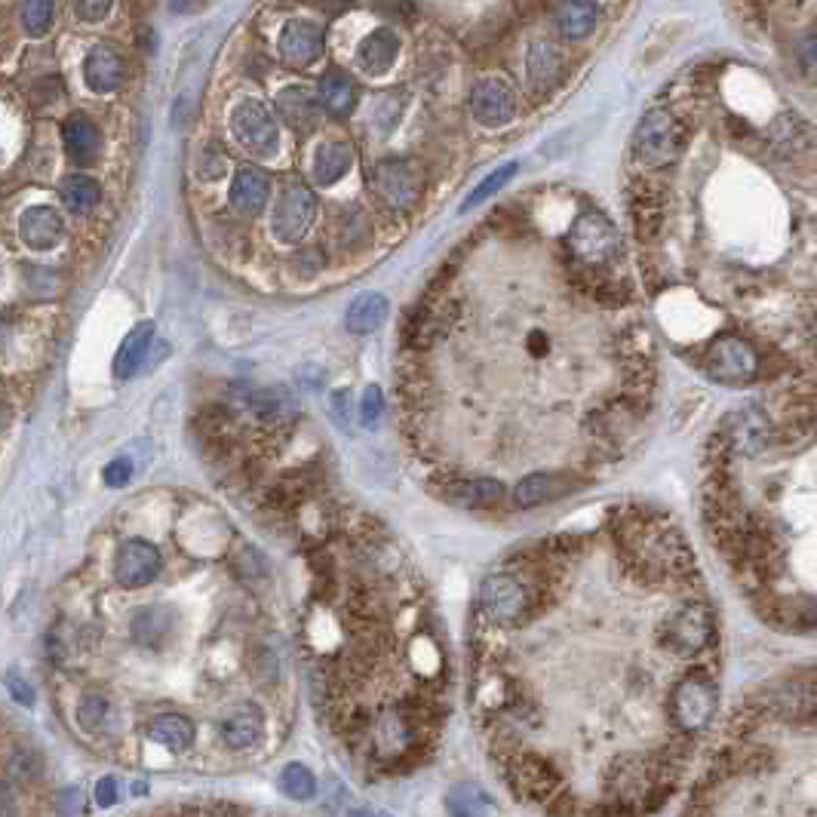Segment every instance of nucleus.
<instances>
[{
    "instance_id": "nucleus-1",
    "label": "nucleus",
    "mask_w": 817,
    "mask_h": 817,
    "mask_svg": "<svg viewBox=\"0 0 817 817\" xmlns=\"http://www.w3.org/2000/svg\"><path fill=\"white\" fill-rule=\"evenodd\" d=\"M686 142L688 123L686 117L679 115V108L676 105H654L639 120L634 142H630V154L642 173H658V169H667L683 157Z\"/></svg>"
},
{
    "instance_id": "nucleus-2",
    "label": "nucleus",
    "mask_w": 817,
    "mask_h": 817,
    "mask_svg": "<svg viewBox=\"0 0 817 817\" xmlns=\"http://www.w3.org/2000/svg\"><path fill=\"white\" fill-rule=\"evenodd\" d=\"M566 252L575 271L584 274H612L621 259V234L608 222V215L588 210L572 222L566 234Z\"/></svg>"
},
{
    "instance_id": "nucleus-3",
    "label": "nucleus",
    "mask_w": 817,
    "mask_h": 817,
    "mask_svg": "<svg viewBox=\"0 0 817 817\" xmlns=\"http://www.w3.org/2000/svg\"><path fill=\"white\" fill-rule=\"evenodd\" d=\"M658 639L673 658H683V661L707 654L717 646V615L707 600L688 596L661 621Z\"/></svg>"
},
{
    "instance_id": "nucleus-4",
    "label": "nucleus",
    "mask_w": 817,
    "mask_h": 817,
    "mask_svg": "<svg viewBox=\"0 0 817 817\" xmlns=\"http://www.w3.org/2000/svg\"><path fill=\"white\" fill-rule=\"evenodd\" d=\"M717 707H720V688H717V679L710 676V671H703V667L683 673L676 679V686L671 688V698H667L671 722L683 735L703 732L710 720L717 717Z\"/></svg>"
},
{
    "instance_id": "nucleus-5",
    "label": "nucleus",
    "mask_w": 817,
    "mask_h": 817,
    "mask_svg": "<svg viewBox=\"0 0 817 817\" xmlns=\"http://www.w3.org/2000/svg\"><path fill=\"white\" fill-rule=\"evenodd\" d=\"M369 188L391 213H408L422 197V169L408 157H384L372 166Z\"/></svg>"
},
{
    "instance_id": "nucleus-6",
    "label": "nucleus",
    "mask_w": 817,
    "mask_h": 817,
    "mask_svg": "<svg viewBox=\"0 0 817 817\" xmlns=\"http://www.w3.org/2000/svg\"><path fill=\"white\" fill-rule=\"evenodd\" d=\"M501 766H505V778L513 793H520L525 800L544 802L550 805L556 796H563V778L559 771L541 759L538 753H525V750H510L501 756Z\"/></svg>"
},
{
    "instance_id": "nucleus-7",
    "label": "nucleus",
    "mask_w": 817,
    "mask_h": 817,
    "mask_svg": "<svg viewBox=\"0 0 817 817\" xmlns=\"http://www.w3.org/2000/svg\"><path fill=\"white\" fill-rule=\"evenodd\" d=\"M532 605H535V593L517 575H489L479 588V608L492 624H501V627L520 624L532 612Z\"/></svg>"
},
{
    "instance_id": "nucleus-8",
    "label": "nucleus",
    "mask_w": 817,
    "mask_h": 817,
    "mask_svg": "<svg viewBox=\"0 0 817 817\" xmlns=\"http://www.w3.org/2000/svg\"><path fill=\"white\" fill-rule=\"evenodd\" d=\"M313 215H317V197H313V191L301 179H289L283 185V191H280L274 218H271L274 237L283 240V244H298L311 230Z\"/></svg>"
},
{
    "instance_id": "nucleus-9",
    "label": "nucleus",
    "mask_w": 817,
    "mask_h": 817,
    "mask_svg": "<svg viewBox=\"0 0 817 817\" xmlns=\"http://www.w3.org/2000/svg\"><path fill=\"white\" fill-rule=\"evenodd\" d=\"M230 130L252 157H274L280 151L277 120L259 98H244L230 111Z\"/></svg>"
},
{
    "instance_id": "nucleus-10",
    "label": "nucleus",
    "mask_w": 817,
    "mask_h": 817,
    "mask_svg": "<svg viewBox=\"0 0 817 817\" xmlns=\"http://www.w3.org/2000/svg\"><path fill=\"white\" fill-rule=\"evenodd\" d=\"M458 320V305L446 293H430L415 305V311L408 313L406 327H403V342L412 351H425L430 344H437L452 329Z\"/></svg>"
},
{
    "instance_id": "nucleus-11",
    "label": "nucleus",
    "mask_w": 817,
    "mask_h": 817,
    "mask_svg": "<svg viewBox=\"0 0 817 817\" xmlns=\"http://www.w3.org/2000/svg\"><path fill=\"white\" fill-rule=\"evenodd\" d=\"M164 569V556L157 544L145 538H130L117 547L115 556V578L123 590L147 588Z\"/></svg>"
},
{
    "instance_id": "nucleus-12",
    "label": "nucleus",
    "mask_w": 817,
    "mask_h": 817,
    "mask_svg": "<svg viewBox=\"0 0 817 817\" xmlns=\"http://www.w3.org/2000/svg\"><path fill=\"white\" fill-rule=\"evenodd\" d=\"M517 90L501 78H483L471 90V115L483 127H507L517 117Z\"/></svg>"
},
{
    "instance_id": "nucleus-13",
    "label": "nucleus",
    "mask_w": 817,
    "mask_h": 817,
    "mask_svg": "<svg viewBox=\"0 0 817 817\" xmlns=\"http://www.w3.org/2000/svg\"><path fill=\"white\" fill-rule=\"evenodd\" d=\"M320 96L305 83H293L283 86L274 96V108H277L280 123H286L295 135H311L320 127Z\"/></svg>"
},
{
    "instance_id": "nucleus-14",
    "label": "nucleus",
    "mask_w": 817,
    "mask_h": 817,
    "mask_svg": "<svg viewBox=\"0 0 817 817\" xmlns=\"http://www.w3.org/2000/svg\"><path fill=\"white\" fill-rule=\"evenodd\" d=\"M280 59L286 68H308L323 52V28L311 19H293L283 25L277 40Z\"/></svg>"
},
{
    "instance_id": "nucleus-15",
    "label": "nucleus",
    "mask_w": 817,
    "mask_h": 817,
    "mask_svg": "<svg viewBox=\"0 0 817 817\" xmlns=\"http://www.w3.org/2000/svg\"><path fill=\"white\" fill-rule=\"evenodd\" d=\"M127 62L115 44H96L83 59V81L96 96H111L123 86Z\"/></svg>"
},
{
    "instance_id": "nucleus-16",
    "label": "nucleus",
    "mask_w": 817,
    "mask_h": 817,
    "mask_svg": "<svg viewBox=\"0 0 817 817\" xmlns=\"http://www.w3.org/2000/svg\"><path fill=\"white\" fill-rule=\"evenodd\" d=\"M525 74L529 83L538 96L554 93L556 86L566 78V56L556 47L554 40H535L529 52H525Z\"/></svg>"
},
{
    "instance_id": "nucleus-17",
    "label": "nucleus",
    "mask_w": 817,
    "mask_h": 817,
    "mask_svg": "<svg viewBox=\"0 0 817 817\" xmlns=\"http://www.w3.org/2000/svg\"><path fill=\"white\" fill-rule=\"evenodd\" d=\"M19 237L28 249H37V252L56 249L66 237V218L56 206H28L19 218Z\"/></svg>"
},
{
    "instance_id": "nucleus-18",
    "label": "nucleus",
    "mask_w": 817,
    "mask_h": 817,
    "mask_svg": "<svg viewBox=\"0 0 817 817\" xmlns=\"http://www.w3.org/2000/svg\"><path fill=\"white\" fill-rule=\"evenodd\" d=\"M575 486H578V479L566 471H538V474H529L517 483L513 501H517V507L529 510V507L550 505L563 495H572Z\"/></svg>"
},
{
    "instance_id": "nucleus-19",
    "label": "nucleus",
    "mask_w": 817,
    "mask_h": 817,
    "mask_svg": "<svg viewBox=\"0 0 817 817\" xmlns=\"http://www.w3.org/2000/svg\"><path fill=\"white\" fill-rule=\"evenodd\" d=\"M268 197H271V179H268L262 166H240L234 181H230L234 213H240L244 218H256L268 206Z\"/></svg>"
},
{
    "instance_id": "nucleus-20",
    "label": "nucleus",
    "mask_w": 817,
    "mask_h": 817,
    "mask_svg": "<svg viewBox=\"0 0 817 817\" xmlns=\"http://www.w3.org/2000/svg\"><path fill=\"white\" fill-rule=\"evenodd\" d=\"M262 735L264 717L256 703H240L218 722V737L225 741L228 750H249V747H256L262 741Z\"/></svg>"
},
{
    "instance_id": "nucleus-21",
    "label": "nucleus",
    "mask_w": 817,
    "mask_h": 817,
    "mask_svg": "<svg viewBox=\"0 0 817 817\" xmlns=\"http://www.w3.org/2000/svg\"><path fill=\"white\" fill-rule=\"evenodd\" d=\"M442 498L467 510H489V507L501 505L505 498V486L501 479L492 476H474V479H455L442 486Z\"/></svg>"
},
{
    "instance_id": "nucleus-22",
    "label": "nucleus",
    "mask_w": 817,
    "mask_h": 817,
    "mask_svg": "<svg viewBox=\"0 0 817 817\" xmlns=\"http://www.w3.org/2000/svg\"><path fill=\"white\" fill-rule=\"evenodd\" d=\"M62 145L74 164H93L98 157V147H102V130L93 117L71 115L62 123Z\"/></svg>"
},
{
    "instance_id": "nucleus-23",
    "label": "nucleus",
    "mask_w": 817,
    "mask_h": 817,
    "mask_svg": "<svg viewBox=\"0 0 817 817\" xmlns=\"http://www.w3.org/2000/svg\"><path fill=\"white\" fill-rule=\"evenodd\" d=\"M400 56V37L393 28H376L369 37H363L360 49H357V66L369 74V78H381L388 74Z\"/></svg>"
},
{
    "instance_id": "nucleus-24",
    "label": "nucleus",
    "mask_w": 817,
    "mask_h": 817,
    "mask_svg": "<svg viewBox=\"0 0 817 817\" xmlns=\"http://www.w3.org/2000/svg\"><path fill=\"white\" fill-rule=\"evenodd\" d=\"M320 102L332 117H347L357 108V81L342 68H327L320 81Z\"/></svg>"
},
{
    "instance_id": "nucleus-25",
    "label": "nucleus",
    "mask_w": 817,
    "mask_h": 817,
    "mask_svg": "<svg viewBox=\"0 0 817 817\" xmlns=\"http://www.w3.org/2000/svg\"><path fill=\"white\" fill-rule=\"evenodd\" d=\"M550 22L559 37L566 40H581L588 37L596 22H600V7L596 3H559L550 13Z\"/></svg>"
},
{
    "instance_id": "nucleus-26",
    "label": "nucleus",
    "mask_w": 817,
    "mask_h": 817,
    "mask_svg": "<svg viewBox=\"0 0 817 817\" xmlns=\"http://www.w3.org/2000/svg\"><path fill=\"white\" fill-rule=\"evenodd\" d=\"M147 737L154 744L166 747V750L181 753L194 744L197 729L194 722L188 720V717H181V713H164V717H154V720L147 722Z\"/></svg>"
},
{
    "instance_id": "nucleus-27",
    "label": "nucleus",
    "mask_w": 817,
    "mask_h": 817,
    "mask_svg": "<svg viewBox=\"0 0 817 817\" xmlns=\"http://www.w3.org/2000/svg\"><path fill=\"white\" fill-rule=\"evenodd\" d=\"M151 344H154V323H139L135 329H130V335L123 339V344L117 347L115 354V376H135V372L142 369V363H145Z\"/></svg>"
},
{
    "instance_id": "nucleus-28",
    "label": "nucleus",
    "mask_w": 817,
    "mask_h": 817,
    "mask_svg": "<svg viewBox=\"0 0 817 817\" xmlns=\"http://www.w3.org/2000/svg\"><path fill=\"white\" fill-rule=\"evenodd\" d=\"M351 164H354V147L347 142H327L313 154V181L320 188H332L347 176Z\"/></svg>"
},
{
    "instance_id": "nucleus-29",
    "label": "nucleus",
    "mask_w": 817,
    "mask_h": 817,
    "mask_svg": "<svg viewBox=\"0 0 817 817\" xmlns=\"http://www.w3.org/2000/svg\"><path fill=\"white\" fill-rule=\"evenodd\" d=\"M384 320H388V298L378 293L357 295V298L351 301V308H347V317H344V323H347V329H351L354 335H369V332H376Z\"/></svg>"
},
{
    "instance_id": "nucleus-30",
    "label": "nucleus",
    "mask_w": 817,
    "mask_h": 817,
    "mask_svg": "<svg viewBox=\"0 0 817 817\" xmlns=\"http://www.w3.org/2000/svg\"><path fill=\"white\" fill-rule=\"evenodd\" d=\"M59 197H62V203L68 206V213L86 215L98 206V200H102V185H98L96 179H90V176L74 173V176H66V179H62V185H59Z\"/></svg>"
},
{
    "instance_id": "nucleus-31",
    "label": "nucleus",
    "mask_w": 817,
    "mask_h": 817,
    "mask_svg": "<svg viewBox=\"0 0 817 817\" xmlns=\"http://www.w3.org/2000/svg\"><path fill=\"white\" fill-rule=\"evenodd\" d=\"M446 808H449V817H486L489 815L492 802L483 786L458 784L452 786V793L446 796Z\"/></svg>"
},
{
    "instance_id": "nucleus-32",
    "label": "nucleus",
    "mask_w": 817,
    "mask_h": 817,
    "mask_svg": "<svg viewBox=\"0 0 817 817\" xmlns=\"http://www.w3.org/2000/svg\"><path fill=\"white\" fill-rule=\"evenodd\" d=\"M280 793H286V796L295 802L313 800V793H317V778H313L308 766L289 762L286 769L280 771Z\"/></svg>"
},
{
    "instance_id": "nucleus-33",
    "label": "nucleus",
    "mask_w": 817,
    "mask_h": 817,
    "mask_svg": "<svg viewBox=\"0 0 817 817\" xmlns=\"http://www.w3.org/2000/svg\"><path fill=\"white\" fill-rule=\"evenodd\" d=\"M111 717V703H108V695L105 691H86L78 703V722H81L83 732L90 735H98L105 729V722Z\"/></svg>"
},
{
    "instance_id": "nucleus-34",
    "label": "nucleus",
    "mask_w": 817,
    "mask_h": 817,
    "mask_svg": "<svg viewBox=\"0 0 817 817\" xmlns=\"http://www.w3.org/2000/svg\"><path fill=\"white\" fill-rule=\"evenodd\" d=\"M169 630V618H166L164 608H139L135 618H132V637L139 642H161Z\"/></svg>"
},
{
    "instance_id": "nucleus-35",
    "label": "nucleus",
    "mask_w": 817,
    "mask_h": 817,
    "mask_svg": "<svg viewBox=\"0 0 817 817\" xmlns=\"http://www.w3.org/2000/svg\"><path fill=\"white\" fill-rule=\"evenodd\" d=\"M52 16H56V10H52V3L47 0H32V3H25L22 10H19V22H22V32L28 34V37H44L52 28Z\"/></svg>"
},
{
    "instance_id": "nucleus-36",
    "label": "nucleus",
    "mask_w": 817,
    "mask_h": 817,
    "mask_svg": "<svg viewBox=\"0 0 817 817\" xmlns=\"http://www.w3.org/2000/svg\"><path fill=\"white\" fill-rule=\"evenodd\" d=\"M513 173H520V166H517V164H507V166H501V169H498V173H492L489 179L483 181V185H479V188H476L474 194H471V197H467V200H464V206H461V213H467V210H474V206H479V203H486V200H489V197L498 194V191H501V188H505L507 181L513 179Z\"/></svg>"
},
{
    "instance_id": "nucleus-37",
    "label": "nucleus",
    "mask_w": 817,
    "mask_h": 817,
    "mask_svg": "<svg viewBox=\"0 0 817 817\" xmlns=\"http://www.w3.org/2000/svg\"><path fill=\"white\" fill-rule=\"evenodd\" d=\"M381 415H384V393L381 388H366L363 393V403H360V418L366 427H376L381 422Z\"/></svg>"
},
{
    "instance_id": "nucleus-38",
    "label": "nucleus",
    "mask_w": 817,
    "mask_h": 817,
    "mask_svg": "<svg viewBox=\"0 0 817 817\" xmlns=\"http://www.w3.org/2000/svg\"><path fill=\"white\" fill-rule=\"evenodd\" d=\"M400 111H403V98H400V93H396V96L388 93V96H381V102H378L376 123L384 132L393 130V127H396V120H400Z\"/></svg>"
},
{
    "instance_id": "nucleus-39",
    "label": "nucleus",
    "mask_w": 817,
    "mask_h": 817,
    "mask_svg": "<svg viewBox=\"0 0 817 817\" xmlns=\"http://www.w3.org/2000/svg\"><path fill=\"white\" fill-rule=\"evenodd\" d=\"M7 691L13 695V701L22 703V707H34V688L28 679H22L16 671L7 673Z\"/></svg>"
},
{
    "instance_id": "nucleus-40",
    "label": "nucleus",
    "mask_w": 817,
    "mask_h": 817,
    "mask_svg": "<svg viewBox=\"0 0 817 817\" xmlns=\"http://www.w3.org/2000/svg\"><path fill=\"white\" fill-rule=\"evenodd\" d=\"M108 13H111L108 0H81V3H74V16L81 19V22H98V19H105Z\"/></svg>"
},
{
    "instance_id": "nucleus-41",
    "label": "nucleus",
    "mask_w": 817,
    "mask_h": 817,
    "mask_svg": "<svg viewBox=\"0 0 817 817\" xmlns=\"http://www.w3.org/2000/svg\"><path fill=\"white\" fill-rule=\"evenodd\" d=\"M130 476H132V464L127 461V458H117V461H111V464L105 467V483H108L111 489L127 486V483H130Z\"/></svg>"
},
{
    "instance_id": "nucleus-42",
    "label": "nucleus",
    "mask_w": 817,
    "mask_h": 817,
    "mask_svg": "<svg viewBox=\"0 0 817 817\" xmlns=\"http://www.w3.org/2000/svg\"><path fill=\"white\" fill-rule=\"evenodd\" d=\"M329 412H332L335 425H351V396H347V391H335L329 396Z\"/></svg>"
},
{
    "instance_id": "nucleus-43",
    "label": "nucleus",
    "mask_w": 817,
    "mask_h": 817,
    "mask_svg": "<svg viewBox=\"0 0 817 817\" xmlns=\"http://www.w3.org/2000/svg\"><path fill=\"white\" fill-rule=\"evenodd\" d=\"M225 164H228V157H225L222 151H213V147H210V151L203 154V164H200V169H203V176H206V179H218V176L225 173Z\"/></svg>"
},
{
    "instance_id": "nucleus-44",
    "label": "nucleus",
    "mask_w": 817,
    "mask_h": 817,
    "mask_svg": "<svg viewBox=\"0 0 817 817\" xmlns=\"http://www.w3.org/2000/svg\"><path fill=\"white\" fill-rule=\"evenodd\" d=\"M96 802L98 808H111L117 802V781L115 778H102L96 784Z\"/></svg>"
},
{
    "instance_id": "nucleus-45",
    "label": "nucleus",
    "mask_w": 817,
    "mask_h": 817,
    "mask_svg": "<svg viewBox=\"0 0 817 817\" xmlns=\"http://www.w3.org/2000/svg\"><path fill=\"white\" fill-rule=\"evenodd\" d=\"M81 808H83L81 790H66V793H62V800H59V812H62L66 817H74V815H81Z\"/></svg>"
},
{
    "instance_id": "nucleus-46",
    "label": "nucleus",
    "mask_w": 817,
    "mask_h": 817,
    "mask_svg": "<svg viewBox=\"0 0 817 817\" xmlns=\"http://www.w3.org/2000/svg\"><path fill=\"white\" fill-rule=\"evenodd\" d=\"M351 817H372V815H366V812H354V815H351Z\"/></svg>"
}]
</instances>
